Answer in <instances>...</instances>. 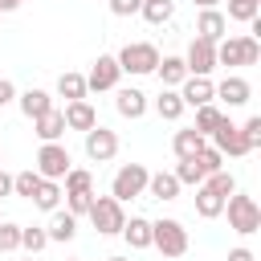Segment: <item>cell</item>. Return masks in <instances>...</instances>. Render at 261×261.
Returning <instances> with one entry per match:
<instances>
[{"instance_id": "obj_1", "label": "cell", "mask_w": 261, "mask_h": 261, "mask_svg": "<svg viewBox=\"0 0 261 261\" xmlns=\"http://www.w3.org/2000/svg\"><path fill=\"white\" fill-rule=\"evenodd\" d=\"M224 212H228V228L241 232V237H253L261 228V204L253 196H245V192L224 196Z\"/></svg>"}, {"instance_id": "obj_2", "label": "cell", "mask_w": 261, "mask_h": 261, "mask_svg": "<svg viewBox=\"0 0 261 261\" xmlns=\"http://www.w3.org/2000/svg\"><path fill=\"white\" fill-rule=\"evenodd\" d=\"M151 249H159L163 257H184L188 253V228L175 216L151 220Z\"/></svg>"}, {"instance_id": "obj_3", "label": "cell", "mask_w": 261, "mask_h": 261, "mask_svg": "<svg viewBox=\"0 0 261 261\" xmlns=\"http://www.w3.org/2000/svg\"><path fill=\"white\" fill-rule=\"evenodd\" d=\"M261 41L257 37H220L216 41V65H257Z\"/></svg>"}, {"instance_id": "obj_4", "label": "cell", "mask_w": 261, "mask_h": 261, "mask_svg": "<svg viewBox=\"0 0 261 261\" xmlns=\"http://www.w3.org/2000/svg\"><path fill=\"white\" fill-rule=\"evenodd\" d=\"M118 69L122 73H135V77H143V73H155V65H159V49L151 45V41H126L122 49H118Z\"/></svg>"}, {"instance_id": "obj_5", "label": "cell", "mask_w": 261, "mask_h": 261, "mask_svg": "<svg viewBox=\"0 0 261 261\" xmlns=\"http://www.w3.org/2000/svg\"><path fill=\"white\" fill-rule=\"evenodd\" d=\"M90 224L98 228V237H118L122 232V224H126V212H122V204L114 200V196H94V204H90Z\"/></svg>"}, {"instance_id": "obj_6", "label": "cell", "mask_w": 261, "mask_h": 261, "mask_svg": "<svg viewBox=\"0 0 261 261\" xmlns=\"http://www.w3.org/2000/svg\"><path fill=\"white\" fill-rule=\"evenodd\" d=\"M147 167L143 163H122L118 171H114V179H110V196L118 200V204H126V200H139L143 192H147Z\"/></svg>"}, {"instance_id": "obj_7", "label": "cell", "mask_w": 261, "mask_h": 261, "mask_svg": "<svg viewBox=\"0 0 261 261\" xmlns=\"http://www.w3.org/2000/svg\"><path fill=\"white\" fill-rule=\"evenodd\" d=\"M69 167H73V159H69L65 143H41V151H37V175L41 179H65Z\"/></svg>"}, {"instance_id": "obj_8", "label": "cell", "mask_w": 261, "mask_h": 261, "mask_svg": "<svg viewBox=\"0 0 261 261\" xmlns=\"http://www.w3.org/2000/svg\"><path fill=\"white\" fill-rule=\"evenodd\" d=\"M118 77H122L118 61H114L110 53H98V57H94V65H90V73H86V90H94V94L118 90Z\"/></svg>"}, {"instance_id": "obj_9", "label": "cell", "mask_w": 261, "mask_h": 261, "mask_svg": "<svg viewBox=\"0 0 261 261\" xmlns=\"http://www.w3.org/2000/svg\"><path fill=\"white\" fill-rule=\"evenodd\" d=\"M208 139H212V147H216L220 155H232V159L249 155V143H245L241 126H237V122H228V118H220V126H216V130H212Z\"/></svg>"}, {"instance_id": "obj_10", "label": "cell", "mask_w": 261, "mask_h": 261, "mask_svg": "<svg viewBox=\"0 0 261 261\" xmlns=\"http://www.w3.org/2000/svg\"><path fill=\"white\" fill-rule=\"evenodd\" d=\"M86 155H90L94 163H110V159L118 155V135H114L110 126H90V130H86Z\"/></svg>"}, {"instance_id": "obj_11", "label": "cell", "mask_w": 261, "mask_h": 261, "mask_svg": "<svg viewBox=\"0 0 261 261\" xmlns=\"http://www.w3.org/2000/svg\"><path fill=\"white\" fill-rule=\"evenodd\" d=\"M184 65H188V73L208 77V73L216 69V45L204 41V37H192V45H188V53H184Z\"/></svg>"}, {"instance_id": "obj_12", "label": "cell", "mask_w": 261, "mask_h": 261, "mask_svg": "<svg viewBox=\"0 0 261 261\" xmlns=\"http://www.w3.org/2000/svg\"><path fill=\"white\" fill-rule=\"evenodd\" d=\"M175 90H179L184 106H204V102H212V98H216V82H212V77H200V73H188Z\"/></svg>"}, {"instance_id": "obj_13", "label": "cell", "mask_w": 261, "mask_h": 261, "mask_svg": "<svg viewBox=\"0 0 261 261\" xmlns=\"http://www.w3.org/2000/svg\"><path fill=\"white\" fill-rule=\"evenodd\" d=\"M216 98H220L224 106H232V110H237V106H245V102L253 98V86H249L241 73H228V77L216 86Z\"/></svg>"}, {"instance_id": "obj_14", "label": "cell", "mask_w": 261, "mask_h": 261, "mask_svg": "<svg viewBox=\"0 0 261 261\" xmlns=\"http://www.w3.org/2000/svg\"><path fill=\"white\" fill-rule=\"evenodd\" d=\"M61 114H65V130H82V135H86L90 126H98V110H94L86 98L65 102V110H61Z\"/></svg>"}, {"instance_id": "obj_15", "label": "cell", "mask_w": 261, "mask_h": 261, "mask_svg": "<svg viewBox=\"0 0 261 261\" xmlns=\"http://www.w3.org/2000/svg\"><path fill=\"white\" fill-rule=\"evenodd\" d=\"M114 110H118L122 118H143V114H147V94H143L139 86H122V90L114 94Z\"/></svg>"}, {"instance_id": "obj_16", "label": "cell", "mask_w": 261, "mask_h": 261, "mask_svg": "<svg viewBox=\"0 0 261 261\" xmlns=\"http://www.w3.org/2000/svg\"><path fill=\"white\" fill-rule=\"evenodd\" d=\"M224 29H228V20H224V12L220 8H200V16H196V37H204V41H220L224 37Z\"/></svg>"}, {"instance_id": "obj_17", "label": "cell", "mask_w": 261, "mask_h": 261, "mask_svg": "<svg viewBox=\"0 0 261 261\" xmlns=\"http://www.w3.org/2000/svg\"><path fill=\"white\" fill-rule=\"evenodd\" d=\"M33 130H37V139H41V143H61V135H65V114L53 106L49 114L33 118Z\"/></svg>"}, {"instance_id": "obj_18", "label": "cell", "mask_w": 261, "mask_h": 261, "mask_svg": "<svg viewBox=\"0 0 261 261\" xmlns=\"http://www.w3.org/2000/svg\"><path fill=\"white\" fill-rule=\"evenodd\" d=\"M16 102H20V114L24 118H41V114H49L53 110V98H49V90H24V94H16Z\"/></svg>"}, {"instance_id": "obj_19", "label": "cell", "mask_w": 261, "mask_h": 261, "mask_svg": "<svg viewBox=\"0 0 261 261\" xmlns=\"http://www.w3.org/2000/svg\"><path fill=\"white\" fill-rule=\"evenodd\" d=\"M204 147H208V139H204L200 130H192V126L175 130V139H171V151H175V159H192V155H200Z\"/></svg>"}, {"instance_id": "obj_20", "label": "cell", "mask_w": 261, "mask_h": 261, "mask_svg": "<svg viewBox=\"0 0 261 261\" xmlns=\"http://www.w3.org/2000/svg\"><path fill=\"white\" fill-rule=\"evenodd\" d=\"M184 98H179V90H171V86H163L159 90V98H155V114L163 118V122H175V118H184Z\"/></svg>"}, {"instance_id": "obj_21", "label": "cell", "mask_w": 261, "mask_h": 261, "mask_svg": "<svg viewBox=\"0 0 261 261\" xmlns=\"http://www.w3.org/2000/svg\"><path fill=\"white\" fill-rule=\"evenodd\" d=\"M147 196L151 200H175L179 196V179L171 171H151L147 175Z\"/></svg>"}, {"instance_id": "obj_22", "label": "cell", "mask_w": 261, "mask_h": 261, "mask_svg": "<svg viewBox=\"0 0 261 261\" xmlns=\"http://www.w3.org/2000/svg\"><path fill=\"white\" fill-rule=\"evenodd\" d=\"M49 241H73V232H77V216L73 212H61V208H53V216H49Z\"/></svg>"}, {"instance_id": "obj_23", "label": "cell", "mask_w": 261, "mask_h": 261, "mask_svg": "<svg viewBox=\"0 0 261 261\" xmlns=\"http://www.w3.org/2000/svg\"><path fill=\"white\" fill-rule=\"evenodd\" d=\"M118 237H126L130 249H151V220H147V216H130Z\"/></svg>"}, {"instance_id": "obj_24", "label": "cell", "mask_w": 261, "mask_h": 261, "mask_svg": "<svg viewBox=\"0 0 261 261\" xmlns=\"http://www.w3.org/2000/svg\"><path fill=\"white\" fill-rule=\"evenodd\" d=\"M196 212H200L204 220H216V216L224 212V196H216L208 184H200V188H196Z\"/></svg>"}, {"instance_id": "obj_25", "label": "cell", "mask_w": 261, "mask_h": 261, "mask_svg": "<svg viewBox=\"0 0 261 261\" xmlns=\"http://www.w3.org/2000/svg\"><path fill=\"white\" fill-rule=\"evenodd\" d=\"M155 73H159V82H163V86H171V90H175V86L188 77V65H184V57H159Z\"/></svg>"}, {"instance_id": "obj_26", "label": "cell", "mask_w": 261, "mask_h": 261, "mask_svg": "<svg viewBox=\"0 0 261 261\" xmlns=\"http://www.w3.org/2000/svg\"><path fill=\"white\" fill-rule=\"evenodd\" d=\"M139 16H143L147 24H167V20L175 16V0H143Z\"/></svg>"}, {"instance_id": "obj_27", "label": "cell", "mask_w": 261, "mask_h": 261, "mask_svg": "<svg viewBox=\"0 0 261 261\" xmlns=\"http://www.w3.org/2000/svg\"><path fill=\"white\" fill-rule=\"evenodd\" d=\"M171 175L179 179V188H184V184H188V188H200V184L208 179V171L200 167V159H196V155H192V159H179V167H175Z\"/></svg>"}, {"instance_id": "obj_28", "label": "cell", "mask_w": 261, "mask_h": 261, "mask_svg": "<svg viewBox=\"0 0 261 261\" xmlns=\"http://www.w3.org/2000/svg\"><path fill=\"white\" fill-rule=\"evenodd\" d=\"M33 204H37L41 212H53V208L61 204V184H57V179H41L37 192H33Z\"/></svg>"}, {"instance_id": "obj_29", "label": "cell", "mask_w": 261, "mask_h": 261, "mask_svg": "<svg viewBox=\"0 0 261 261\" xmlns=\"http://www.w3.org/2000/svg\"><path fill=\"white\" fill-rule=\"evenodd\" d=\"M57 94H61L65 102L86 98V94H90V90H86V73H61V77H57Z\"/></svg>"}, {"instance_id": "obj_30", "label": "cell", "mask_w": 261, "mask_h": 261, "mask_svg": "<svg viewBox=\"0 0 261 261\" xmlns=\"http://www.w3.org/2000/svg\"><path fill=\"white\" fill-rule=\"evenodd\" d=\"M220 118H224V114H220V106L204 102V106H196V126H192V130H200V135L208 139V135H212V130L220 126Z\"/></svg>"}, {"instance_id": "obj_31", "label": "cell", "mask_w": 261, "mask_h": 261, "mask_svg": "<svg viewBox=\"0 0 261 261\" xmlns=\"http://www.w3.org/2000/svg\"><path fill=\"white\" fill-rule=\"evenodd\" d=\"M77 192H94V175L86 167H69L65 171V192L61 196H77Z\"/></svg>"}, {"instance_id": "obj_32", "label": "cell", "mask_w": 261, "mask_h": 261, "mask_svg": "<svg viewBox=\"0 0 261 261\" xmlns=\"http://www.w3.org/2000/svg\"><path fill=\"white\" fill-rule=\"evenodd\" d=\"M253 16H261V0H228V20L249 24Z\"/></svg>"}, {"instance_id": "obj_33", "label": "cell", "mask_w": 261, "mask_h": 261, "mask_svg": "<svg viewBox=\"0 0 261 261\" xmlns=\"http://www.w3.org/2000/svg\"><path fill=\"white\" fill-rule=\"evenodd\" d=\"M37 184H41V175H37V167H33V171H16V175H12V192H16V196H24V200H33V192H37Z\"/></svg>"}, {"instance_id": "obj_34", "label": "cell", "mask_w": 261, "mask_h": 261, "mask_svg": "<svg viewBox=\"0 0 261 261\" xmlns=\"http://www.w3.org/2000/svg\"><path fill=\"white\" fill-rule=\"evenodd\" d=\"M45 245H49V232H45V228H37V224H33V228H20V249H29V253L37 257Z\"/></svg>"}, {"instance_id": "obj_35", "label": "cell", "mask_w": 261, "mask_h": 261, "mask_svg": "<svg viewBox=\"0 0 261 261\" xmlns=\"http://www.w3.org/2000/svg\"><path fill=\"white\" fill-rule=\"evenodd\" d=\"M204 184H208L216 196H232V192H237V179H232V171H224V167H220V171H212Z\"/></svg>"}, {"instance_id": "obj_36", "label": "cell", "mask_w": 261, "mask_h": 261, "mask_svg": "<svg viewBox=\"0 0 261 261\" xmlns=\"http://www.w3.org/2000/svg\"><path fill=\"white\" fill-rule=\"evenodd\" d=\"M20 249V224L0 220V253H16Z\"/></svg>"}, {"instance_id": "obj_37", "label": "cell", "mask_w": 261, "mask_h": 261, "mask_svg": "<svg viewBox=\"0 0 261 261\" xmlns=\"http://www.w3.org/2000/svg\"><path fill=\"white\" fill-rule=\"evenodd\" d=\"M241 135H245V143H249V151H257V147H261V114H253V118H245V126H241Z\"/></svg>"}, {"instance_id": "obj_38", "label": "cell", "mask_w": 261, "mask_h": 261, "mask_svg": "<svg viewBox=\"0 0 261 261\" xmlns=\"http://www.w3.org/2000/svg\"><path fill=\"white\" fill-rule=\"evenodd\" d=\"M196 159H200V167H204V171H208V175H212V171H220V167H224V155H220V151H216V147H204V151H200V155H196Z\"/></svg>"}, {"instance_id": "obj_39", "label": "cell", "mask_w": 261, "mask_h": 261, "mask_svg": "<svg viewBox=\"0 0 261 261\" xmlns=\"http://www.w3.org/2000/svg\"><path fill=\"white\" fill-rule=\"evenodd\" d=\"M65 212H73V216H86L90 212V204H94V192H77V196H65Z\"/></svg>"}, {"instance_id": "obj_40", "label": "cell", "mask_w": 261, "mask_h": 261, "mask_svg": "<svg viewBox=\"0 0 261 261\" xmlns=\"http://www.w3.org/2000/svg\"><path fill=\"white\" fill-rule=\"evenodd\" d=\"M106 4L114 16H139V8H143V0H106Z\"/></svg>"}, {"instance_id": "obj_41", "label": "cell", "mask_w": 261, "mask_h": 261, "mask_svg": "<svg viewBox=\"0 0 261 261\" xmlns=\"http://www.w3.org/2000/svg\"><path fill=\"white\" fill-rule=\"evenodd\" d=\"M12 98H16V86H12L8 77H0V106H8Z\"/></svg>"}, {"instance_id": "obj_42", "label": "cell", "mask_w": 261, "mask_h": 261, "mask_svg": "<svg viewBox=\"0 0 261 261\" xmlns=\"http://www.w3.org/2000/svg\"><path fill=\"white\" fill-rule=\"evenodd\" d=\"M228 261H257V257H253V249L237 245V249H228Z\"/></svg>"}, {"instance_id": "obj_43", "label": "cell", "mask_w": 261, "mask_h": 261, "mask_svg": "<svg viewBox=\"0 0 261 261\" xmlns=\"http://www.w3.org/2000/svg\"><path fill=\"white\" fill-rule=\"evenodd\" d=\"M8 192H12V175L0 167V196H8Z\"/></svg>"}, {"instance_id": "obj_44", "label": "cell", "mask_w": 261, "mask_h": 261, "mask_svg": "<svg viewBox=\"0 0 261 261\" xmlns=\"http://www.w3.org/2000/svg\"><path fill=\"white\" fill-rule=\"evenodd\" d=\"M16 4H20V0H0V12H12Z\"/></svg>"}, {"instance_id": "obj_45", "label": "cell", "mask_w": 261, "mask_h": 261, "mask_svg": "<svg viewBox=\"0 0 261 261\" xmlns=\"http://www.w3.org/2000/svg\"><path fill=\"white\" fill-rule=\"evenodd\" d=\"M192 4H196V8H216L220 0H192Z\"/></svg>"}, {"instance_id": "obj_46", "label": "cell", "mask_w": 261, "mask_h": 261, "mask_svg": "<svg viewBox=\"0 0 261 261\" xmlns=\"http://www.w3.org/2000/svg\"><path fill=\"white\" fill-rule=\"evenodd\" d=\"M106 261H130V257H106Z\"/></svg>"}, {"instance_id": "obj_47", "label": "cell", "mask_w": 261, "mask_h": 261, "mask_svg": "<svg viewBox=\"0 0 261 261\" xmlns=\"http://www.w3.org/2000/svg\"><path fill=\"white\" fill-rule=\"evenodd\" d=\"M29 261H33V253H29Z\"/></svg>"}, {"instance_id": "obj_48", "label": "cell", "mask_w": 261, "mask_h": 261, "mask_svg": "<svg viewBox=\"0 0 261 261\" xmlns=\"http://www.w3.org/2000/svg\"><path fill=\"white\" fill-rule=\"evenodd\" d=\"M73 261H77V257H73Z\"/></svg>"}, {"instance_id": "obj_49", "label": "cell", "mask_w": 261, "mask_h": 261, "mask_svg": "<svg viewBox=\"0 0 261 261\" xmlns=\"http://www.w3.org/2000/svg\"><path fill=\"white\" fill-rule=\"evenodd\" d=\"M0 16H4V12H0Z\"/></svg>"}, {"instance_id": "obj_50", "label": "cell", "mask_w": 261, "mask_h": 261, "mask_svg": "<svg viewBox=\"0 0 261 261\" xmlns=\"http://www.w3.org/2000/svg\"><path fill=\"white\" fill-rule=\"evenodd\" d=\"M0 220H4V216H0Z\"/></svg>"}]
</instances>
